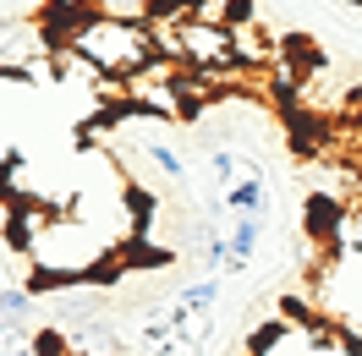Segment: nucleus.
Segmentation results:
<instances>
[{
	"instance_id": "nucleus-1",
	"label": "nucleus",
	"mask_w": 362,
	"mask_h": 356,
	"mask_svg": "<svg viewBox=\"0 0 362 356\" xmlns=\"http://www.w3.org/2000/svg\"><path fill=\"white\" fill-rule=\"evenodd\" d=\"M61 49H71L77 61H88L99 77L127 83L154 61V33L148 23H127V17H105L99 6H83V17L71 23V33L61 39Z\"/></svg>"
},
{
	"instance_id": "nucleus-2",
	"label": "nucleus",
	"mask_w": 362,
	"mask_h": 356,
	"mask_svg": "<svg viewBox=\"0 0 362 356\" xmlns=\"http://www.w3.org/2000/svg\"><path fill=\"white\" fill-rule=\"evenodd\" d=\"M264 203H269V186H264L258 170H247L236 186H226V208L230 214H264Z\"/></svg>"
},
{
	"instance_id": "nucleus-3",
	"label": "nucleus",
	"mask_w": 362,
	"mask_h": 356,
	"mask_svg": "<svg viewBox=\"0 0 362 356\" xmlns=\"http://www.w3.org/2000/svg\"><path fill=\"white\" fill-rule=\"evenodd\" d=\"M220 302V285L214 280H198V285H181L176 290V307L181 312H204V307H214Z\"/></svg>"
},
{
	"instance_id": "nucleus-4",
	"label": "nucleus",
	"mask_w": 362,
	"mask_h": 356,
	"mask_svg": "<svg viewBox=\"0 0 362 356\" xmlns=\"http://www.w3.org/2000/svg\"><path fill=\"white\" fill-rule=\"evenodd\" d=\"M0 356H33V334L11 318H0Z\"/></svg>"
},
{
	"instance_id": "nucleus-5",
	"label": "nucleus",
	"mask_w": 362,
	"mask_h": 356,
	"mask_svg": "<svg viewBox=\"0 0 362 356\" xmlns=\"http://www.w3.org/2000/svg\"><path fill=\"white\" fill-rule=\"evenodd\" d=\"M33 307V290L28 285H0V318H11V324H23V312Z\"/></svg>"
},
{
	"instance_id": "nucleus-6",
	"label": "nucleus",
	"mask_w": 362,
	"mask_h": 356,
	"mask_svg": "<svg viewBox=\"0 0 362 356\" xmlns=\"http://www.w3.org/2000/svg\"><path fill=\"white\" fill-rule=\"evenodd\" d=\"M105 17H127V23H148V11H154V0H93Z\"/></svg>"
},
{
	"instance_id": "nucleus-7",
	"label": "nucleus",
	"mask_w": 362,
	"mask_h": 356,
	"mask_svg": "<svg viewBox=\"0 0 362 356\" xmlns=\"http://www.w3.org/2000/svg\"><path fill=\"white\" fill-rule=\"evenodd\" d=\"M318 356H362V351H357V345H351V340H346V334H340L335 345H329V351H318Z\"/></svg>"
},
{
	"instance_id": "nucleus-8",
	"label": "nucleus",
	"mask_w": 362,
	"mask_h": 356,
	"mask_svg": "<svg viewBox=\"0 0 362 356\" xmlns=\"http://www.w3.org/2000/svg\"><path fill=\"white\" fill-rule=\"evenodd\" d=\"M242 356H252V345H247V351H242Z\"/></svg>"
}]
</instances>
